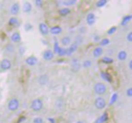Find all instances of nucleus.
Wrapping results in <instances>:
<instances>
[{
  "instance_id": "obj_1",
  "label": "nucleus",
  "mask_w": 132,
  "mask_h": 123,
  "mask_svg": "<svg viewBox=\"0 0 132 123\" xmlns=\"http://www.w3.org/2000/svg\"><path fill=\"white\" fill-rule=\"evenodd\" d=\"M106 91H107L106 85L102 83H96L95 86H94V92H95V93H97L98 95H103V94L106 92Z\"/></svg>"
},
{
  "instance_id": "obj_2",
  "label": "nucleus",
  "mask_w": 132,
  "mask_h": 123,
  "mask_svg": "<svg viewBox=\"0 0 132 123\" xmlns=\"http://www.w3.org/2000/svg\"><path fill=\"white\" fill-rule=\"evenodd\" d=\"M19 101L17 99H15V98H13V99H11L9 101V102H8L7 104V108L9 110H11V111H15V110H17V109L19 108Z\"/></svg>"
},
{
  "instance_id": "obj_3",
  "label": "nucleus",
  "mask_w": 132,
  "mask_h": 123,
  "mask_svg": "<svg viewBox=\"0 0 132 123\" xmlns=\"http://www.w3.org/2000/svg\"><path fill=\"white\" fill-rule=\"evenodd\" d=\"M31 109L34 111H40L43 109V101L40 99H35L32 101Z\"/></svg>"
},
{
  "instance_id": "obj_4",
  "label": "nucleus",
  "mask_w": 132,
  "mask_h": 123,
  "mask_svg": "<svg viewBox=\"0 0 132 123\" xmlns=\"http://www.w3.org/2000/svg\"><path fill=\"white\" fill-rule=\"evenodd\" d=\"M94 104H95V107L97 109H99V110H102V109H104L105 107H106V101H105L103 98L99 97L95 100Z\"/></svg>"
},
{
  "instance_id": "obj_5",
  "label": "nucleus",
  "mask_w": 132,
  "mask_h": 123,
  "mask_svg": "<svg viewBox=\"0 0 132 123\" xmlns=\"http://www.w3.org/2000/svg\"><path fill=\"white\" fill-rule=\"evenodd\" d=\"M12 67V63L10 62V60L8 59H4V60L1 61V63H0V68L2 69L4 71H7L9 69H11Z\"/></svg>"
},
{
  "instance_id": "obj_6",
  "label": "nucleus",
  "mask_w": 132,
  "mask_h": 123,
  "mask_svg": "<svg viewBox=\"0 0 132 123\" xmlns=\"http://www.w3.org/2000/svg\"><path fill=\"white\" fill-rule=\"evenodd\" d=\"M39 30H40L41 34L44 35H48L50 32V29H49V27H48V26L46 24H44V23H40V24H39Z\"/></svg>"
},
{
  "instance_id": "obj_7",
  "label": "nucleus",
  "mask_w": 132,
  "mask_h": 123,
  "mask_svg": "<svg viewBox=\"0 0 132 123\" xmlns=\"http://www.w3.org/2000/svg\"><path fill=\"white\" fill-rule=\"evenodd\" d=\"M86 21H87V24L89 26H93L96 22V17H95V15L93 13H90L87 15L86 17Z\"/></svg>"
},
{
  "instance_id": "obj_8",
  "label": "nucleus",
  "mask_w": 132,
  "mask_h": 123,
  "mask_svg": "<svg viewBox=\"0 0 132 123\" xmlns=\"http://www.w3.org/2000/svg\"><path fill=\"white\" fill-rule=\"evenodd\" d=\"M20 11V6H19L18 3H14L13 5L10 7V13L13 15H16Z\"/></svg>"
},
{
  "instance_id": "obj_9",
  "label": "nucleus",
  "mask_w": 132,
  "mask_h": 123,
  "mask_svg": "<svg viewBox=\"0 0 132 123\" xmlns=\"http://www.w3.org/2000/svg\"><path fill=\"white\" fill-rule=\"evenodd\" d=\"M77 49H78V44H76V43H74V44H72L68 49H66V55H67V56H71L72 53H75Z\"/></svg>"
},
{
  "instance_id": "obj_10",
  "label": "nucleus",
  "mask_w": 132,
  "mask_h": 123,
  "mask_svg": "<svg viewBox=\"0 0 132 123\" xmlns=\"http://www.w3.org/2000/svg\"><path fill=\"white\" fill-rule=\"evenodd\" d=\"M26 64L29 65V66H34V65H35L38 63V59L35 56H30L26 60Z\"/></svg>"
},
{
  "instance_id": "obj_11",
  "label": "nucleus",
  "mask_w": 132,
  "mask_h": 123,
  "mask_svg": "<svg viewBox=\"0 0 132 123\" xmlns=\"http://www.w3.org/2000/svg\"><path fill=\"white\" fill-rule=\"evenodd\" d=\"M53 56H54V53L53 51H51V50H46L44 53V54H43L44 59L46 61H51L53 58Z\"/></svg>"
},
{
  "instance_id": "obj_12",
  "label": "nucleus",
  "mask_w": 132,
  "mask_h": 123,
  "mask_svg": "<svg viewBox=\"0 0 132 123\" xmlns=\"http://www.w3.org/2000/svg\"><path fill=\"white\" fill-rule=\"evenodd\" d=\"M81 69V63H79L78 59H73L72 62V70L73 72H78Z\"/></svg>"
},
{
  "instance_id": "obj_13",
  "label": "nucleus",
  "mask_w": 132,
  "mask_h": 123,
  "mask_svg": "<svg viewBox=\"0 0 132 123\" xmlns=\"http://www.w3.org/2000/svg\"><path fill=\"white\" fill-rule=\"evenodd\" d=\"M11 41L13 43H15V44H17V43H20L21 42V35L19 33H17V32H15V33H13V35H11Z\"/></svg>"
},
{
  "instance_id": "obj_14",
  "label": "nucleus",
  "mask_w": 132,
  "mask_h": 123,
  "mask_svg": "<svg viewBox=\"0 0 132 123\" xmlns=\"http://www.w3.org/2000/svg\"><path fill=\"white\" fill-rule=\"evenodd\" d=\"M117 57L119 61H125L127 59V57H128V53H127V52L124 51V50H121V51H119V53H118Z\"/></svg>"
},
{
  "instance_id": "obj_15",
  "label": "nucleus",
  "mask_w": 132,
  "mask_h": 123,
  "mask_svg": "<svg viewBox=\"0 0 132 123\" xmlns=\"http://www.w3.org/2000/svg\"><path fill=\"white\" fill-rule=\"evenodd\" d=\"M101 77L102 78L104 81H108V83H112V79H111V76H110V73L108 72H101Z\"/></svg>"
},
{
  "instance_id": "obj_16",
  "label": "nucleus",
  "mask_w": 132,
  "mask_h": 123,
  "mask_svg": "<svg viewBox=\"0 0 132 123\" xmlns=\"http://www.w3.org/2000/svg\"><path fill=\"white\" fill-rule=\"evenodd\" d=\"M50 33L53 34V35H59V34L62 33V27H61V26H53V27L50 29Z\"/></svg>"
},
{
  "instance_id": "obj_17",
  "label": "nucleus",
  "mask_w": 132,
  "mask_h": 123,
  "mask_svg": "<svg viewBox=\"0 0 132 123\" xmlns=\"http://www.w3.org/2000/svg\"><path fill=\"white\" fill-rule=\"evenodd\" d=\"M23 11L24 13H30L32 11V5L29 2H24L23 5Z\"/></svg>"
},
{
  "instance_id": "obj_18",
  "label": "nucleus",
  "mask_w": 132,
  "mask_h": 123,
  "mask_svg": "<svg viewBox=\"0 0 132 123\" xmlns=\"http://www.w3.org/2000/svg\"><path fill=\"white\" fill-rule=\"evenodd\" d=\"M103 53V49L101 47H96L93 51V56L95 58H99L100 56H101Z\"/></svg>"
},
{
  "instance_id": "obj_19",
  "label": "nucleus",
  "mask_w": 132,
  "mask_h": 123,
  "mask_svg": "<svg viewBox=\"0 0 132 123\" xmlns=\"http://www.w3.org/2000/svg\"><path fill=\"white\" fill-rule=\"evenodd\" d=\"M108 120V114L107 113H103L102 115L100 118H98L97 120L95 121V123H104Z\"/></svg>"
},
{
  "instance_id": "obj_20",
  "label": "nucleus",
  "mask_w": 132,
  "mask_h": 123,
  "mask_svg": "<svg viewBox=\"0 0 132 123\" xmlns=\"http://www.w3.org/2000/svg\"><path fill=\"white\" fill-rule=\"evenodd\" d=\"M48 80H49L48 75H46V74H43V75H41L40 78H39V83H40L41 85H44L48 83Z\"/></svg>"
},
{
  "instance_id": "obj_21",
  "label": "nucleus",
  "mask_w": 132,
  "mask_h": 123,
  "mask_svg": "<svg viewBox=\"0 0 132 123\" xmlns=\"http://www.w3.org/2000/svg\"><path fill=\"white\" fill-rule=\"evenodd\" d=\"M62 45L66 46V45H69L71 44V38L69 36H64L62 38V41H61Z\"/></svg>"
},
{
  "instance_id": "obj_22",
  "label": "nucleus",
  "mask_w": 132,
  "mask_h": 123,
  "mask_svg": "<svg viewBox=\"0 0 132 123\" xmlns=\"http://www.w3.org/2000/svg\"><path fill=\"white\" fill-rule=\"evenodd\" d=\"M70 13H71V10L69 9L68 7H63L59 10V14H60L61 15H62V17H64V15H69Z\"/></svg>"
},
{
  "instance_id": "obj_23",
  "label": "nucleus",
  "mask_w": 132,
  "mask_h": 123,
  "mask_svg": "<svg viewBox=\"0 0 132 123\" xmlns=\"http://www.w3.org/2000/svg\"><path fill=\"white\" fill-rule=\"evenodd\" d=\"M131 19H132V15H126V17H124V18H123L122 22H121V24H122V26H126Z\"/></svg>"
},
{
  "instance_id": "obj_24",
  "label": "nucleus",
  "mask_w": 132,
  "mask_h": 123,
  "mask_svg": "<svg viewBox=\"0 0 132 123\" xmlns=\"http://www.w3.org/2000/svg\"><path fill=\"white\" fill-rule=\"evenodd\" d=\"M9 24L10 26H18V19L16 17H12L9 19Z\"/></svg>"
},
{
  "instance_id": "obj_25",
  "label": "nucleus",
  "mask_w": 132,
  "mask_h": 123,
  "mask_svg": "<svg viewBox=\"0 0 132 123\" xmlns=\"http://www.w3.org/2000/svg\"><path fill=\"white\" fill-rule=\"evenodd\" d=\"M76 2H77L76 0H67V1H63V2H62V4H63L64 6H73Z\"/></svg>"
},
{
  "instance_id": "obj_26",
  "label": "nucleus",
  "mask_w": 132,
  "mask_h": 123,
  "mask_svg": "<svg viewBox=\"0 0 132 123\" xmlns=\"http://www.w3.org/2000/svg\"><path fill=\"white\" fill-rule=\"evenodd\" d=\"M107 2H108L107 0H100V1H98L96 3V6L97 7H102V6H104L107 4Z\"/></svg>"
},
{
  "instance_id": "obj_27",
  "label": "nucleus",
  "mask_w": 132,
  "mask_h": 123,
  "mask_svg": "<svg viewBox=\"0 0 132 123\" xmlns=\"http://www.w3.org/2000/svg\"><path fill=\"white\" fill-rule=\"evenodd\" d=\"M102 63H107V64H110V63H113V59L110 58V57H103V58H102Z\"/></svg>"
},
{
  "instance_id": "obj_28",
  "label": "nucleus",
  "mask_w": 132,
  "mask_h": 123,
  "mask_svg": "<svg viewBox=\"0 0 132 123\" xmlns=\"http://www.w3.org/2000/svg\"><path fill=\"white\" fill-rule=\"evenodd\" d=\"M118 100V93H113L110 100V105H112L115 101H117Z\"/></svg>"
},
{
  "instance_id": "obj_29",
  "label": "nucleus",
  "mask_w": 132,
  "mask_h": 123,
  "mask_svg": "<svg viewBox=\"0 0 132 123\" xmlns=\"http://www.w3.org/2000/svg\"><path fill=\"white\" fill-rule=\"evenodd\" d=\"M60 50H61V47H59L58 42H57V41H55V42H54V50H53V53L59 54V53H60Z\"/></svg>"
},
{
  "instance_id": "obj_30",
  "label": "nucleus",
  "mask_w": 132,
  "mask_h": 123,
  "mask_svg": "<svg viewBox=\"0 0 132 123\" xmlns=\"http://www.w3.org/2000/svg\"><path fill=\"white\" fill-rule=\"evenodd\" d=\"M82 66L84 67V68H89V67L92 66V62H90V60H86V61H84V63H83Z\"/></svg>"
},
{
  "instance_id": "obj_31",
  "label": "nucleus",
  "mask_w": 132,
  "mask_h": 123,
  "mask_svg": "<svg viewBox=\"0 0 132 123\" xmlns=\"http://www.w3.org/2000/svg\"><path fill=\"white\" fill-rule=\"evenodd\" d=\"M109 44H110V40L107 38H104L101 41V45H102V46H106V45H108Z\"/></svg>"
},
{
  "instance_id": "obj_32",
  "label": "nucleus",
  "mask_w": 132,
  "mask_h": 123,
  "mask_svg": "<svg viewBox=\"0 0 132 123\" xmlns=\"http://www.w3.org/2000/svg\"><path fill=\"white\" fill-rule=\"evenodd\" d=\"M117 31V27H116V26H112L111 28H110V29H109V31H108V35H113L114 33H115V32Z\"/></svg>"
},
{
  "instance_id": "obj_33",
  "label": "nucleus",
  "mask_w": 132,
  "mask_h": 123,
  "mask_svg": "<svg viewBox=\"0 0 132 123\" xmlns=\"http://www.w3.org/2000/svg\"><path fill=\"white\" fill-rule=\"evenodd\" d=\"M64 55H66V49L61 48L60 53H59V56H64Z\"/></svg>"
},
{
  "instance_id": "obj_34",
  "label": "nucleus",
  "mask_w": 132,
  "mask_h": 123,
  "mask_svg": "<svg viewBox=\"0 0 132 123\" xmlns=\"http://www.w3.org/2000/svg\"><path fill=\"white\" fill-rule=\"evenodd\" d=\"M127 96L128 97H132V87H130V88H128V90H127Z\"/></svg>"
},
{
  "instance_id": "obj_35",
  "label": "nucleus",
  "mask_w": 132,
  "mask_h": 123,
  "mask_svg": "<svg viewBox=\"0 0 132 123\" xmlns=\"http://www.w3.org/2000/svg\"><path fill=\"white\" fill-rule=\"evenodd\" d=\"M127 40H128V42L132 43V32H129V33L127 35Z\"/></svg>"
},
{
  "instance_id": "obj_36",
  "label": "nucleus",
  "mask_w": 132,
  "mask_h": 123,
  "mask_svg": "<svg viewBox=\"0 0 132 123\" xmlns=\"http://www.w3.org/2000/svg\"><path fill=\"white\" fill-rule=\"evenodd\" d=\"M33 122L34 123H43V122H44V120H43L41 118L38 117V118H35V119L33 120Z\"/></svg>"
},
{
  "instance_id": "obj_37",
  "label": "nucleus",
  "mask_w": 132,
  "mask_h": 123,
  "mask_svg": "<svg viewBox=\"0 0 132 123\" xmlns=\"http://www.w3.org/2000/svg\"><path fill=\"white\" fill-rule=\"evenodd\" d=\"M61 105H62V106H63V103H62V100H58V101H56V107H57V108H59V109H61Z\"/></svg>"
},
{
  "instance_id": "obj_38",
  "label": "nucleus",
  "mask_w": 132,
  "mask_h": 123,
  "mask_svg": "<svg viewBox=\"0 0 132 123\" xmlns=\"http://www.w3.org/2000/svg\"><path fill=\"white\" fill-rule=\"evenodd\" d=\"M35 5H36V6H38V7H41L43 5V1L42 0H35Z\"/></svg>"
},
{
  "instance_id": "obj_39",
  "label": "nucleus",
  "mask_w": 132,
  "mask_h": 123,
  "mask_svg": "<svg viewBox=\"0 0 132 123\" xmlns=\"http://www.w3.org/2000/svg\"><path fill=\"white\" fill-rule=\"evenodd\" d=\"M128 67H129L130 70H132V60L129 61V63H128Z\"/></svg>"
},
{
  "instance_id": "obj_40",
  "label": "nucleus",
  "mask_w": 132,
  "mask_h": 123,
  "mask_svg": "<svg viewBox=\"0 0 132 123\" xmlns=\"http://www.w3.org/2000/svg\"><path fill=\"white\" fill-rule=\"evenodd\" d=\"M48 120H49L50 122H52V123H54V122H55L54 119H50V118H49V119H48Z\"/></svg>"
},
{
  "instance_id": "obj_41",
  "label": "nucleus",
  "mask_w": 132,
  "mask_h": 123,
  "mask_svg": "<svg viewBox=\"0 0 132 123\" xmlns=\"http://www.w3.org/2000/svg\"><path fill=\"white\" fill-rule=\"evenodd\" d=\"M76 123H84V122H82V121H78V122H76Z\"/></svg>"
}]
</instances>
